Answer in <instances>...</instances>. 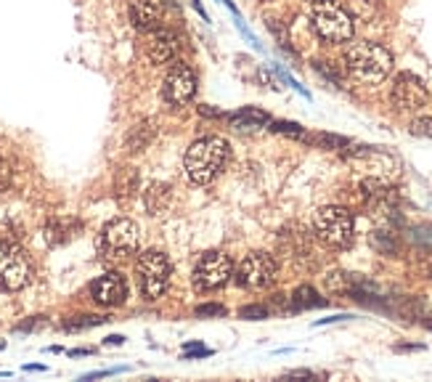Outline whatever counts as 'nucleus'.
I'll list each match as a JSON object with an SVG mask.
<instances>
[{
  "mask_svg": "<svg viewBox=\"0 0 432 382\" xmlns=\"http://www.w3.org/2000/svg\"><path fill=\"white\" fill-rule=\"evenodd\" d=\"M228 157H231V146H228L226 138H221V136H204V138L194 141L186 149L183 168H186V175L192 178V183L207 186V183H212L223 173Z\"/></svg>",
  "mask_w": 432,
  "mask_h": 382,
  "instance_id": "f257e3e1",
  "label": "nucleus"
},
{
  "mask_svg": "<svg viewBox=\"0 0 432 382\" xmlns=\"http://www.w3.org/2000/svg\"><path fill=\"white\" fill-rule=\"evenodd\" d=\"M345 67L358 82H382L392 72V53L380 43L361 40L345 50Z\"/></svg>",
  "mask_w": 432,
  "mask_h": 382,
  "instance_id": "f03ea898",
  "label": "nucleus"
},
{
  "mask_svg": "<svg viewBox=\"0 0 432 382\" xmlns=\"http://www.w3.org/2000/svg\"><path fill=\"white\" fill-rule=\"evenodd\" d=\"M311 30L316 38L323 40L326 45H340V43L353 40V16L342 9L334 0H323V3H313L311 9Z\"/></svg>",
  "mask_w": 432,
  "mask_h": 382,
  "instance_id": "7ed1b4c3",
  "label": "nucleus"
},
{
  "mask_svg": "<svg viewBox=\"0 0 432 382\" xmlns=\"http://www.w3.org/2000/svg\"><path fill=\"white\" fill-rule=\"evenodd\" d=\"M313 234L332 250H345L353 244L355 236V221L353 212L340 204H326L313 215Z\"/></svg>",
  "mask_w": 432,
  "mask_h": 382,
  "instance_id": "20e7f679",
  "label": "nucleus"
},
{
  "mask_svg": "<svg viewBox=\"0 0 432 382\" xmlns=\"http://www.w3.org/2000/svg\"><path fill=\"white\" fill-rule=\"evenodd\" d=\"M141 250V229L131 218H114L99 234V252L106 261H125Z\"/></svg>",
  "mask_w": 432,
  "mask_h": 382,
  "instance_id": "39448f33",
  "label": "nucleus"
},
{
  "mask_svg": "<svg viewBox=\"0 0 432 382\" xmlns=\"http://www.w3.org/2000/svg\"><path fill=\"white\" fill-rule=\"evenodd\" d=\"M172 276V263L167 252L162 250H146L135 263V284L143 300H160L167 292Z\"/></svg>",
  "mask_w": 432,
  "mask_h": 382,
  "instance_id": "423d86ee",
  "label": "nucleus"
},
{
  "mask_svg": "<svg viewBox=\"0 0 432 382\" xmlns=\"http://www.w3.org/2000/svg\"><path fill=\"white\" fill-rule=\"evenodd\" d=\"M233 279V263L231 258L221 250L204 252L196 266H194L192 282L196 292H218Z\"/></svg>",
  "mask_w": 432,
  "mask_h": 382,
  "instance_id": "0eeeda50",
  "label": "nucleus"
},
{
  "mask_svg": "<svg viewBox=\"0 0 432 382\" xmlns=\"http://www.w3.org/2000/svg\"><path fill=\"white\" fill-rule=\"evenodd\" d=\"M32 282V263L13 241H0V292H19Z\"/></svg>",
  "mask_w": 432,
  "mask_h": 382,
  "instance_id": "6e6552de",
  "label": "nucleus"
},
{
  "mask_svg": "<svg viewBox=\"0 0 432 382\" xmlns=\"http://www.w3.org/2000/svg\"><path fill=\"white\" fill-rule=\"evenodd\" d=\"M196 96V75L189 64L183 61H172L165 82H162V99L170 109H183L189 107Z\"/></svg>",
  "mask_w": 432,
  "mask_h": 382,
  "instance_id": "1a4fd4ad",
  "label": "nucleus"
},
{
  "mask_svg": "<svg viewBox=\"0 0 432 382\" xmlns=\"http://www.w3.org/2000/svg\"><path fill=\"white\" fill-rule=\"evenodd\" d=\"M276 271H279V266L273 261V255H268V252H250L233 268V279L244 290H265V287L273 284Z\"/></svg>",
  "mask_w": 432,
  "mask_h": 382,
  "instance_id": "9d476101",
  "label": "nucleus"
},
{
  "mask_svg": "<svg viewBox=\"0 0 432 382\" xmlns=\"http://www.w3.org/2000/svg\"><path fill=\"white\" fill-rule=\"evenodd\" d=\"M390 101L395 109L401 111H416L427 104V85L411 72H401L392 82Z\"/></svg>",
  "mask_w": 432,
  "mask_h": 382,
  "instance_id": "9b49d317",
  "label": "nucleus"
},
{
  "mask_svg": "<svg viewBox=\"0 0 432 382\" xmlns=\"http://www.w3.org/2000/svg\"><path fill=\"white\" fill-rule=\"evenodd\" d=\"M91 298L96 305H104V308H117L128 300V282L125 276L117 271H109L99 276L96 282L91 284Z\"/></svg>",
  "mask_w": 432,
  "mask_h": 382,
  "instance_id": "f8f14e48",
  "label": "nucleus"
},
{
  "mask_svg": "<svg viewBox=\"0 0 432 382\" xmlns=\"http://www.w3.org/2000/svg\"><path fill=\"white\" fill-rule=\"evenodd\" d=\"M146 50H149V59L154 61V64H160V67L172 64V61H178V38H175L170 30L157 27V30L149 32Z\"/></svg>",
  "mask_w": 432,
  "mask_h": 382,
  "instance_id": "ddd939ff",
  "label": "nucleus"
},
{
  "mask_svg": "<svg viewBox=\"0 0 432 382\" xmlns=\"http://www.w3.org/2000/svg\"><path fill=\"white\" fill-rule=\"evenodd\" d=\"M131 24L138 32H151L160 27V3L157 0H131L128 3Z\"/></svg>",
  "mask_w": 432,
  "mask_h": 382,
  "instance_id": "4468645a",
  "label": "nucleus"
},
{
  "mask_svg": "<svg viewBox=\"0 0 432 382\" xmlns=\"http://www.w3.org/2000/svg\"><path fill=\"white\" fill-rule=\"evenodd\" d=\"M228 125L236 128V131H257V128L271 125V117L262 109H257V107H244V109L228 114Z\"/></svg>",
  "mask_w": 432,
  "mask_h": 382,
  "instance_id": "2eb2a0df",
  "label": "nucleus"
},
{
  "mask_svg": "<svg viewBox=\"0 0 432 382\" xmlns=\"http://www.w3.org/2000/svg\"><path fill=\"white\" fill-rule=\"evenodd\" d=\"M77 231H80V223L74 218H53L45 226V239L48 244H67Z\"/></svg>",
  "mask_w": 432,
  "mask_h": 382,
  "instance_id": "dca6fc26",
  "label": "nucleus"
},
{
  "mask_svg": "<svg viewBox=\"0 0 432 382\" xmlns=\"http://www.w3.org/2000/svg\"><path fill=\"white\" fill-rule=\"evenodd\" d=\"M321 305H326V300L308 284H302L292 292V308L294 311H308V308H321Z\"/></svg>",
  "mask_w": 432,
  "mask_h": 382,
  "instance_id": "f3484780",
  "label": "nucleus"
},
{
  "mask_svg": "<svg viewBox=\"0 0 432 382\" xmlns=\"http://www.w3.org/2000/svg\"><path fill=\"white\" fill-rule=\"evenodd\" d=\"M151 138H154V128H151L149 122H143V125H135V128H133L125 146H128V151H143L149 146Z\"/></svg>",
  "mask_w": 432,
  "mask_h": 382,
  "instance_id": "a211bd4d",
  "label": "nucleus"
},
{
  "mask_svg": "<svg viewBox=\"0 0 432 382\" xmlns=\"http://www.w3.org/2000/svg\"><path fill=\"white\" fill-rule=\"evenodd\" d=\"M135 191H138V173L133 170V168L120 170V175H117V194L131 197V194H135Z\"/></svg>",
  "mask_w": 432,
  "mask_h": 382,
  "instance_id": "6ab92c4d",
  "label": "nucleus"
},
{
  "mask_svg": "<svg viewBox=\"0 0 432 382\" xmlns=\"http://www.w3.org/2000/svg\"><path fill=\"white\" fill-rule=\"evenodd\" d=\"M104 322H106L104 316H74L70 322H64V329L67 332H80V329H91V327H99Z\"/></svg>",
  "mask_w": 432,
  "mask_h": 382,
  "instance_id": "aec40b11",
  "label": "nucleus"
},
{
  "mask_svg": "<svg viewBox=\"0 0 432 382\" xmlns=\"http://www.w3.org/2000/svg\"><path fill=\"white\" fill-rule=\"evenodd\" d=\"M226 308L223 305H218V302H204V305H196V316H201V319H223L226 316Z\"/></svg>",
  "mask_w": 432,
  "mask_h": 382,
  "instance_id": "412c9836",
  "label": "nucleus"
},
{
  "mask_svg": "<svg viewBox=\"0 0 432 382\" xmlns=\"http://www.w3.org/2000/svg\"><path fill=\"white\" fill-rule=\"evenodd\" d=\"M239 316L241 319H250V322H260V319H268V308L265 305H244Z\"/></svg>",
  "mask_w": 432,
  "mask_h": 382,
  "instance_id": "4be33fe9",
  "label": "nucleus"
},
{
  "mask_svg": "<svg viewBox=\"0 0 432 382\" xmlns=\"http://www.w3.org/2000/svg\"><path fill=\"white\" fill-rule=\"evenodd\" d=\"M411 133L419 138H432V117H419L411 122Z\"/></svg>",
  "mask_w": 432,
  "mask_h": 382,
  "instance_id": "5701e85b",
  "label": "nucleus"
},
{
  "mask_svg": "<svg viewBox=\"0 0 432 382\" xmlns=\"http://www.w3.org/2000/svg\"><path fill=\"white\" fill-rule=\"evenodd\" d=\"M271 131L276 133H287V136H302V128L297 122H271Z\"/></svg>",
  "mask_w": 432,
  "mask_h": 382,
  "instance_id": "b1692460",
  "label": "nucleus"
},
{
  "mask_svg": "<svg viewBox=\"0 0 432 382\" xmlns=\"http://www.w3.org/2000/svg\"><path fill=\"white\" fill-rule=\"evenodd\" d=\"M11 178H13V173H11V165L3 157H0V194L11 186Z\"/></svg>",
  "mask_w": 432,
  "mask_h": 382,
  "instance_id": "393cba45",
  "label": "nucleus"
},
{
  "mask_svg": "<svg viewBox=\"0 0 432 382\" xmlns=\"http://www.w3.org/2000/svg\"><path fill=\"white\" fill-rule=\"evenodd\" d=\"M45 324V319L43 316H32L30 322H24V324H19L16 327V332H32V329H38V327H43Z\"/></svg>",
  "mask_w": 432,
  "mask_h": 382,
  "instance_id": "a878e982",
  "label": "nucleus"
},
{
  "mask_svg": "<svg viewBox=\"0 0 432 382\" xmlns=\"http://www.w3.org/2000/svg\"><path fill=\"white\" fill-rule=\"evenodd\" d=\"M186 356L192 359V356H210V351L207 348H186Z\"/></svg>",
  "mask_w": 432,
  "mask_h": 382,
  "instance_id": "bb28decb",
  "label": "nucleus"
},
{
  "mask_svg": "<svg viewBox=\"0 0 432 382\" xmlns=\"http://www.w3.org/2000/svg\"><path fill=\"white\" fill-rule=\"evenodd\" d=\"M122 342H125L122 334H111V337H106V345H122Z\"/></svg>",
  "mask_w": 432,
  "mask_h": 382,
  "instance_id": "cd10ccee",
  "label": "nucleus"
},
{
  "mask_svg": "<svg viewBox=\"0 0 432 382\" xmlns=\"http://www.w3.org/2000/svg\"><path fill=\"white\" fill-rule=\"evenodd\" d=\"M27 372H45V366L43 364H30V366H24Z\"/></svg>",
  "mask_w": 432,
  "mask_h": 382,
  "instance_id": "c85d7f7f",
  "label": "nucleus"
},
{
  "mask_svg": "<svg viewBox=\"0 0 432 382\" xmlns=\"http://www.w3.org/2000/svg\"><path fill=\"white\" fill-rule=\"evenodd\" d=\"M308 3H323V0H308Z\"/></svg>",
  "mask_w": 432,
  "mask_h": 382,
  "instance_id": "c756f323",
  "label": "nucleus"
}]
</instances>
